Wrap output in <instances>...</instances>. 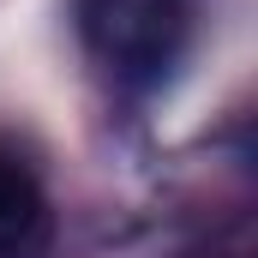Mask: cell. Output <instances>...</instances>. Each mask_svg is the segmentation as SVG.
I'll return each mask as SVG.
<instances>
[{"label": "cell", "instance_id": "1", "mask_svg": "<svg viewBox=\"0 0 258 258\" xmlns=\"http://www.w3.org/2000/svg\"><path fill=\"white\" fill-rule=\"evenodd\" d=\"M72 30L120 90H156L192 36V0H72Z\"/></svg>", "mask_w": 258, "mask_h": 258}, {"label": "cell", "instance_id": "2", "mask_svg": "<svg viewBox=\"0 0 258 258\" xmlns=\"http://www.w3.org/2000/svg\"><path fill=\"white\" fill-rule=\"evenodd\" d=\"M42 240H48V198L24 162L0 156V258H24Z\"/></svg>", "mask_w": 258, "mask_h": 258}]
</instances>
